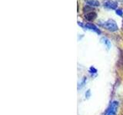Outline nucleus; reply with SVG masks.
<instances>
[{
	"mask_svg": "<svg viewBox=\"0 0 123 115\" xmlns=\"http://www.w3.org/2000/svg\"><path fill=\"white\" fill-rule=\"evenodd\" d=\"M122 29H123V24H122Z\"/></svg>",
	"mask_w": 123,
	"mask_h": 115,
	"instance_id": "9",
	"label": "nucleus"
},
{
	"mask_svg": "<svg viewBox=\"0 0 123 115\" xmlns=\"http://www.w3.org/2000/svg\"><path fill=\"white\" fill-rule=\"evenodd\" d=\"M104 6L106 7L107 9H115V10H116V8L118 6V4H117L116 2H115V1L109 0V1H107L106 2H105V4H104Z\"/></svg>",
	"mask_w": 123,
	"mask_h": 115,
	"instance_id": "3",
	"label": "nucleus"
},
{
	"mask_svg": "<svg viewBox=\"0 0 123 115\" xmlns=\"http://www.w3.org/2000/svg\"><path fill=\"white\" fill-rule=\"evenodd\" d=\"M97 17V14L95 12H89L85 15V18L88 21H93Z\"/></svg>",
	"mask_w": 123,
	"mask_h": 115,
	"instance_id": "4",
	"label": "nucleus"
},
{
	"mask_svg": "<svg viewBox=\"0 0 123 115\" xmlns=\"http://www.w3.org/2000/svg\"><path fill=\"white\" fill-rule=\"evenodd\" d=\"M118 101H113L111 104V106L109 108V110H108L105 115H115L118 110Z\"/></svg>",
	"mask_w": 123,
	"mask_h": 115,
	"instance_id": "2",
	"label": "nucleus"
},
{
	"mask_svg": "<svg viewBox=\"0 0 123 115\" xmlns=\"http://www.w3.org/2000/svg\"><path fill=\"white\" fill-rule=\"evenodd\" d=\"M115 13H116L119 16H122L123 15V11L122 9H116L115 10Z\"/></svg>",
	"mask_w": 123,
	"mask_h": 115,
	"instance_id": "8",
	"label": "nucleus"
},
{
	"mask_svg": "<svg viewBox=\"0 0 123 115\" xmlns=\"http://www.w3.org/2000/svg\"><path fill=\"white\" fill-rule=\"evenodd\" d=\"M85 27H86V28H87V29H92V30L95 31V32H97L98 34L101 33V32L99 31V29L94 24H92V23H86V25H85Z\"/></svg>",
	"mask_w": 123,
	"mask_h": 115,
	"instance_id": "5",
	"label": "nucleus"
},
{
	"mask_svg": "<svg viewBox=\"0 0 123 115\" xmlns=\"http://www.w3.org/2000/svg\"><path fill=\"white\" fill-rule=\"evenodd\" d=\"M101 41H102V42L104 45H106V47H107L108 49H109L111 48V42H110V41L109 39H108V38H102V39H101Z\"/></svg>",
	"mask_w": 123,
	"mask_h": 115,
	"instance_id": "7",
	"label": "nucleus"
},
{
	"mask_svg": "<svg viewBox=\"0 0 123 115\" xmlns=\"http://www.w3.org/2000/svg\"><path fill=\"white\" fill-rule=\"evenodd\" d=\"M102 26L105 28L110 32H116L118 30V27L113 19H108L107 21L104 22L103 24H102Z\"/></svg>",
	"mask_w": 123,
	"mask_h": 115,
	"instance_id": "1",
	"label": "nucleus"
},
{
	"mask_svg": "<svg viewBox=\"0 0 123 115\" xmlns=\"http://www.w3.org/2000/svg\"><path fill=\"white\" fill-rule=\"evenodd\" d=\"M87 4L90 6H99L100 3L97 0H88Z\"/></svg>",
	"mask_w": 123,
	"mask_h": 115,
	"instance_id": "6",
	"label": "nucleus"
}]
</instances>
